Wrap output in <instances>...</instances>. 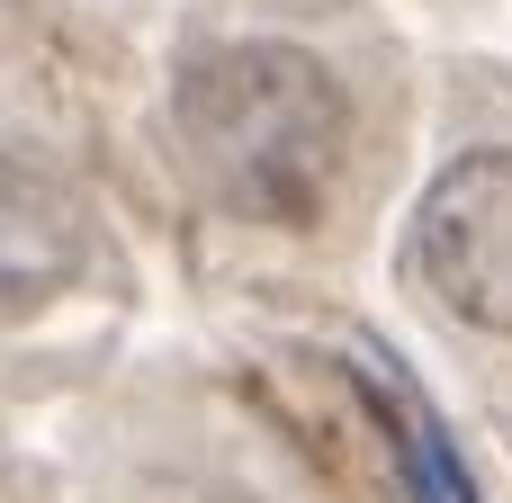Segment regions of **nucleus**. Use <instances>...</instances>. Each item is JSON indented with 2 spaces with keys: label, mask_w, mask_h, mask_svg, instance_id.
<instances>
[{
  "label": "nucleus",
  "mask_w": 512,
  "mask_h": 503,
  "mask_svg": "<svg viewBox=\"0 0 512 503\" xmlns=\"http://www.w3.org/2000/svg\"><path fill=\"white\" fill-rule=\"evenodd\" d=\"M414 270L468 324L512 333V153H459L432 180L414 216Z\"/></svg>",
  "instance_id": "f03ea898"
},
{
  "label": "nucleus",
  "mask_w": 512,
  "mask_h": 503,
  "mask_svg": "<svg viewBox=\"0 0 512 503\" xmlns=\"http://www.w3.org/2000/svg\"><path fill=\"white\" fill-rule=\"evenodd\" d=\"M180 117L216 198H234L243 216H306L342 144V99L306 72V54H216L207 72H189Z\"/></svg>",
  "instance_id": "f257e3e1"
},
{
  "label": "nucleus",
  "mask_w": 512,
  "mask_h": 503,
  "mask_svg": "<svg viewBox=\"0 0 512 503\" xmlns=\"http://www.w3.org/2000/svg\"><path fill=\"white\" fill-rule=\"evenodd\" d=\"M72 252H81V234H72L63 198L36 171L0 162V324H18L45 297H63L72 288Z\"/></svg>",
  "instance_id": "7ed1b4c3"
}]
</instances>
